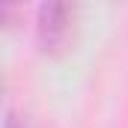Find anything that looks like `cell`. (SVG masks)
Returning a JSON list of instances; mask_svg holds the SVG:
<instances>
[{"mask_svg": "<svg viewBox=\"0 0 128 128\" xmlns=\"http://www.w3.org/2000/svg\"><path fill=\"white\" fill-rule=\"evenodd\" d=\"M72 6L68 3H45L39 9V45L45 51H57L68 36Z\"/></svg>", "mask_w": 128, "mask_h": 128, "instance_id": "obj_1", "label": "cell"}]
</instances>
